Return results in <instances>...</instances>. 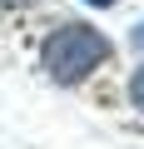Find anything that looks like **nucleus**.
<instances>
[{
  "label": "nucleus",
  "mask_w": 144,
  "mask_h": 149,
  "mask_svg": "<svg viewBox=\"0 0 144 149\" xmlns=\"http://www.w3.org/2000/svg\"><path fill=\"white\" fill-rule=\"evenodd\" d=\"M114 55L109 35H99L95 25L85 20H70V25H55L40 45V70L50 74L55 85H80L85 74H95L104 60Z\"/></svg>",
  "instance_id": "nucleus-1"
},
{
  "label": "nucleus",
  "mask_w": 144,
  "mask_h": 149,
  "mask_svg": "<svg viewBox=\"0 0 144 149\" xmlns=\"http://www.w3.org/2000/svg\"><path fill=\"white\" fill-rule=\"evenodd\" d=\"M129 100H134V109H144V70H134V80H129Z\"/></svg>",
  "instance_id": "nucleus-2"
},
{
  "label": "nucleus",
  "mask_w": 144,
  "mask_h": 149,
  "mask_svg": "<svg viewBox=\"0 0 144 149\" xmlns=\"http://www.w3.org/2000/svg\"><path fill=\"white\" fill-rule=\"evenodd\" d=\"M85 5H95V10H104V5H114V0H85Z\"/></svg>",
  "instance_id": "nucleus-3"
},
{
  "label": "nucleus",
  "mask_w": 144,
  "mask_h": 149,
  "mask_svg": "<svg viewBox=\"0 0 144 149\" xmlns=\"http://www.w3.org/2000/svg\"><path fill=\"white\" fill-rule=\"evenodd\" d=\"M134 45H144V25H134Z\"/></svg>",
  "instance_id": "nucleus-4"
},
{
  "label": "nucleus",
  "mask_w": 144,
  "mask_h": 149,
  "mask_svg": "<svg viewBox=\"0 0 144 149\" xmlns=\"http://www.w3.org/2000/svg\"><path fill=\"white\" fill-rule=\"evenodd\" d=\"M0 5H25V0H0Z\"/></svg>",
  "instance_id": "nucleus-5"
}]
</instances>
